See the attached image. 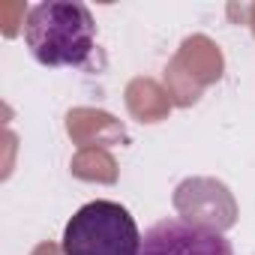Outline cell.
<instances>
[{
	"instance_id": "cell-1",
	"label": "cell",
	"mask_w": 255,
	"mask_h": 255,
	"mask_svg": "<svg viewBox=\"0 0 255 255\" xmlns=\"http://www.w3.org/2000/svg\"><path fill=\"white\" fill-rule=\"evenodd\" d=\"M24 45L42 66H87L96 48V21L75 0H45L30 6Z\"/></svg>"
},
{
	"instance_id": "cell-2",
	"label": "cell",
	"mask_w": 255,
	"mask_h": 255,
	"mask_svg": "<svg viewBox=\"0 0 255 255\" xmlns=\"http://www.w3.org/2000/svg\"><path fill=\"white\" fill-rule=\"evenodd\" d=\"M63 255H138L141 231L135 216L117 201H87L63 228Z\"/></svg>"
},
{
	"instance_id": "cell-3",
	"label": "cell",
	"mask_w": 255,
	"mask_h": 255,
	"mask_svg": "<svg viewBox=\"0 0 255 255\" xmlns=\"http://www.w3.org/2000/svg\"><path fill=\"white\" fill-rule=\"evenodd\" d=\"M138 255H234V249L219 231L207 225L162 219L144 231Z\"/></svg>"
}]
</instances>
